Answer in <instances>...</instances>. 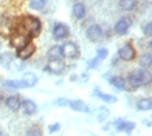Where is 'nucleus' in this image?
Returning a JSON list of instances; mask_svg holds the SVG:
<instances>
[{"label":"nucleus","mask_w":152,"mask_h":136,"mask_svg":"<svg viewBox=\"0 0 152 136\" xmlns=\"http://www.w3.org/2000/svg\"><path fill=\"white\" fill-rule=\"evenodd\" d=\"M125 81L129 83L130 88H139L143 86H148L151 83V73L147 69H138L135 71L129 73Z\"/></svg>","instance_id":"f257e3e1"},{"label":"nucleus","mask_w":152,"mask_h":136,"mask_svg":"<svg viewBox=\"0 0 152 136\" xmlns=\"http://www.w3.org/2000/svg\"><path fill=\"white\" fill-rule=\"evenodd\" d=\"M21 26L25 29L26 34L29 36H37L39 35L42 30V22L34 16H25L21 21Z\"/></svg>","instance_id":"f03ea898"},{"label":"nucleus","mask_w":152,"mask_h":136,"mask_svg":"<svg viewBox=\"0 0 152 136\" xmlns=\"http://www.w3.org/2000/svg\"><path fill=\"white\" fill-rule=\"evenodd\" d=\"M27 43H30V38L25 33H21V31H18V33H15L11 36V45H12L13 48H17V49H20V48L25 47Z\"/></svg>","instance_id":"7ed1b4c3"},{"label":"nucleus","mask_w":152,"mask_h":136,"mask_svg":"<svg viewBox=\"0 0 152 136\" xmlns=\"http://www.w3.org/2000/svg\"><path fill=\"white\" fill-rule=\"evenodd\" d=\"M135 56H137V52L130 43L124 44L118 49V57L122 61H133L135 58Z\"/></svg>","instance_id":"20e7f679"},{"label":"nucleus","mask_w":152,"mask_h":136,"mask_svg":"<svg viewBox=\"0 0 152 136\" xmlns=\"http://www.w3.org/2000/svg\"><path fill=\"white\" fill-rule=\"evenodd\" d=\"M86 36H87V39L90 41H92V43H96V41L102 40L103 38V29L100 27L99 25H90L87 27V30H86Z\"/></svg>","instance_id":"39448f33"},{"label":"nucleus","mask_w":152,"mask_h":136,"mask_svg":"<svg viewBox=\"0 0 152 136\" xmlns=\"http://www.w3.org/2000/svg\"><path fill=\"white\" fill-rule=\"evenodd\" d=\"M61 52H63V56L66 58H75L79 53L78 45L73 43V41H66L61 45Z\"/></svg>","instance_id":"423d86ee"},{"label":"nucleus","mask_w":152,"mask_h":136,"mask_svg":"<svg viewBox=\"0 0 152 136\" xmlns=\"http://www.w3.org/2000/svg\"><path fill=\"white\" fill-rule=\"evenodd\" d=\"M35 51H37V47L34 45L33 43H27L25 47H22V48H20V49H17V53L16 56L20 58V60H22V61H25V60H29L31 56L35 53Z\"/></svg>","instance_id":"0eeeda50"},{"label":"nucleus","mask_w":152,"mask_h":136,"mask_svg":"<svg viewBox=\"0 0 152 136\" xmlns=\"http://www.w3.org/2000/svg\"><path fill=\"white\" fill-rule=\"evenodd\" d=\"M65 64L61 60H55V61H50L48 65L46 66V71L51 73V74H55V75H60L65 71Z\"/></svg>","instance_id":"6e6552de"},{"label":"nucleus","mask_w":152,"mask_h":136,"mask_svg":"<svg viewBox=\"0 0 152 136\" xmlns=\"http://www.w3.org/2000/svg\"><path fill=\"white\" fill-rule=\"evenodd\" d=\"M69 35V27L65 23H56L52 30V36L55 40H63Z\"/></svg>","instance_id":"1a4fd4ad"},{"label":"nucleus","mask_w":152,"mask_h":136,"mask_svg":"<svg viewBox=\"0 0 152 136\" xmlns=\"http://www.w3.org/2000/svg\"><path fill=\"white\" fill-rule=\"evenodd\" d=\"M20 81L23 84V88H29V87H34L38 83V76L31 71H27L22 75V78Z\"/></svg>","instance_id":"9d476101"},{"label":"nucleus","mask_w":152,"mask_h":136,"mask_svg":"<svg viewBox=\"0 0 152 136\" xmlns=\"http://www.w3.org/2000/svg\"><path fill=\"white\" fill-rule=\"evenodd\" d=\"M130 29V21L127 18H121L115 25V33L117 35H125Z\"/></svg>","instance_id":"9b49d317"},{"label":"nucleus","mask_w":152,"mask_h":136,"mask_svg":"<svg viewBox=\"0 0 152 136\" xmlns=\"http://www.w3.org/2000/svg\"><path fill=\"white\" fill-rule=\"evenodd\" d=\"M21 109L25 116H33V114L37 113L38 106L33 100H23L21 103Z\"/></svg>","instance_id":"f8f14e48"},{"label":"nucleus","mask_w":152,"mask_h":136,"mask_svg":"<svg viewBox=\"0 0 152 136\" xmlns=\"http://www.w3.org/2000/svg\"><path fill=\"white\" fill-rule=\"evenodd\" d=\"M21 103H22V100L20 99V96H16V95H13V96H9V97H7L5 99V105L7 108H8L9 110H12V111H17L21 108Z\"/></svg>","instance_id":"ddd939ff"},{"label":"nucleus","mask_w":152,"mask_h":136,"mask_svg":"<svg viewBox=\"0 0 152 136\" xmlns=\"http://www.w3.org/2000/svg\"><path fill=\"white\" fill-rule=\"evenodd\" d=\"M107 56H108V51H107L105 48H98V49H96V56H95V58H94L92 61L88 62V68H90V69H91V68H92V69L96 68L100 61L105 60Z\"/></svg>","instance_id":"4468645a"},{"label":"nucleus","mask_w":152,"mask_h":136,"mask_svg":"<svg viewBox=\"0 0 152 136\" xmlns=\"http://www.w3.org/2000/svg\"><path fill=\"white\" fill-rule=\"evenodd\" d=\"M116 128H117V131H120V132H126V134H130V132L135 128V123L129 122V121L118 119V121H117V123H116Z\"/></svg>","instance_id":"2eb2a0df"},{"label":"nucleus","mask_w":152,"mask_h":136,"mask_svg":"<svg viewBox=\"0 0 152 136\" xmlns=\"http://www.w3.org/2000/svg\"><path fill=\"white\" fill-rule=\"evenodd\" d=\"M68 106L72 108V110L74 111H82V113H90V109L87 106V104L83 103L82 100H73V101H69Z\"/></svg>","instance_id":"dca6fc26"},{"label":"nucleus","mask_w":152,"mask_h":136,"mask_svg":"<svg viewBox=\"0 0 152 136\" xmlns=\"http://www.w3.org/2000/svg\"><path fill=\"white\" fill-rule=\"evenodd\" d=\"M63 57V52H61V45H52L47 52V58L48 61H55V60H61Z\"/></svg>","instance_id":"f3484780"},{"label":"nucleus","mask_w":152,"mask_h":136,"mask_svg":"<svg viewBox=\"0 0 152 136\" xmlns=\"http://www.w3.org/2000/svg\"><path fill=\"white\" fill-rule=\"evenodd\" d=\"M109 84H112L113 87H116L118 91H125L126 89V81L124 76H110V78L108 79Z\"/></svg>","instance_id":"a211bd4d"},{"label":"nucleus","mask_w":152,"mask_h":136,"mask_svg":"<svg viewBox=\"0 0 152 136\" xmlns=\"http://www.w3.org/2000/svg\"><path fill=\"white\" fill-rule=\"evenodd\" d=\"M73 15L77 20H83L86 16V7L82 3H75L73 5Z\"/></svg>","instance_id":"6ab92c4d"},{"label":"nucleus","mask_w":152,"mask_h":136,"mask_svg":"<svg viewBox=\"0 0 152 136\" xmlns=\"http://www.w3.org/2000/svg\"><path fill=\"white\" fill-rule=\"evenodd\" d=\"M137 108H138V110H140V111H150L151 108H152V101H151V99H148V97H147V99L138 100Z\"/></svg>","instance_id":"aec40b11"},{"label":"nucleus","mask_w":152,"mask_h":136,"mask_svg":"<svg viewBox=\"0 0 152 136\" xmlns=\"http://www.w3.org/2000/svg\"><path fill=\"white\" fill-rule=\"evenodd\" d=\"M94 95L95 96H98L99 99H102L103 101H105V103H109V104H113V103H116L117 101V97L116 96H112V95H107V93H103V92H100V91L98 88H95L94 91Z\"/></svg>","instance_id":"412c9836"},{"label":"nucleus","mask_w":152,"mask_h":136,"mask_svg":"<svg viewBox=\"0 0 152 136\" xmlns=\"http://www.w3.org/2000/svg\"><path fill=\"white\" fill-rule=\"evenodd\" d=\"M139 65L142 66V69H151V66H152V55L148 52V53L146 55H143L140 57V60H139Z\"/></svg>","instance_id":"4be33fe9"},{"label":"nucleus","mask_w":152,"mask_h":136,"mask_svg":"<svg viewBox=\"0 0 152 136\" xmlns=\"http://www.w3.org/2000/svg\"><path fill=\"white\" fill-rule=\"evenodd\" d=\"M120 7L126 12H131L137 7V0H120Z\"/></svg>","instance_id":"5701e85b"},{"label":"nucleus","mask_w":152,"mask_h":136,"mask_svg":"<svg viewBox=\"0 0 152 136\" xmlns=\"http://www.w3.org/2000/svg\"><path fill=\"white\" fill-rule=\"evenodd\" d=\"M46 7V0H30V8L34 10H40Z\"/></svg>","instance_id":"b1692460"},{"label":"nucleus","mask_w":152,"mask_h":136,"mask_svg":"<svg viewBox=\"0 0 152 136\" xmlns=\"http://www.w3.org/2000/svg\"><path fill=\"white\" fill-rule=\"evenodd\" d=\"M4 87H8V88H13V89H17V88H23V84L21 83V81H5L3 83Z\"/></svg>","instance_id":"393cba45"},{"label":"nucleus","mask_w":152,"mask_h":136,"mask_svg":"<svg viewBox=\"0 0 152 136\" xmlns=\"http://www.w3.org/2000/svg\"><path fill=\"white\" fill-rule=\"evenodd\" d=\"M26 136H43V134H42V130H40L39 127L34 126V127H30L29 130H27Z\"/></svg>","instance_id":"a878e982"},{"label":"nucleus","mask_w":152,"mask_h":136,"mask_svg":"<svg viewBox=\"0 0 152 136\" xmlns=\"http://www.w3.org/2000/svg\"><path fill=\"white\" fill-rule=\"evenodd\" d=\"M108 116H109L108 109H107V108H100V109H99V116H98L99 121H104Z\"/></svg>","instance_id":"bb28decb"},{"label":"nucleus","mask_w":152,"mask_h":136,"mask_svg":"<svg viewBox=\"0 0 152 136\" xmlns=\"http://www.w3.org/2000/svg\"><path fill=\"white\" fill-rule=\"evenodd\" d=\"M143 33H144V35L146 36H151L152 35V23L151 22H148L147 25L143 27Z\"/></svg>","instance_id":"cd10ccee"},{"label":"nucleus","mask_w":152,"mask_h":136,"mask_svg":"<svg viewBox=\"0 0 152 136\" xmlns=\"http://www.w3.org/2000/svg\"><path fill=\"white\" fill-rule=\"evenodd\" d=\"M69 104V100L66 99H57L55 101V105H58V106H66Z\"/></svg>","instance_id":"c85d7f7f"},{"label":"nucleus","mask_w":152,"mask_h":136,"mask_svg":"<svg viewBox=\"0 0 152 136\" xmlns=\"http://www.w3.org/2000/svg\"><path fill=\"white\" fill-rule=\"evenodd\" d=\"M48 130H50L51 134H53V132H56L60 130V123H53V124H50V127H48Z\"/></svg>","instance_id":"c756f323"},{"label":"nucleus","mask_w":152,"mask_h":136,"mask_svg":"<svg viewBox=\"0 0 152 136\" xmlns=\"http://www.w3.org/2000/svg\"><path fill=\"white\" fill-rule=\"evenodd\" d=\"M1 101H3V95L0 93V103H1Z\"/></svg>","instance_id":"7c9ffc66"},{"label":"nucleus","mask_w":152,"mask_h":136,"mask_svg":"<svg viewBox=\"0 0 152 136\" xmlns=\"http://www.w3.org/2000/svg\"><path fill=\"white\" fill-rule=\"evenodd\" d=\"M1 62H3V60H1V56H0V64H1Z\"/></svg>","instance_id":"2f4dec72"}]
</instances>
